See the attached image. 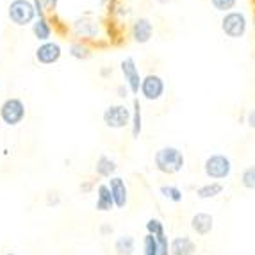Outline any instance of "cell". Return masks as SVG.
Listing matches in <instances>:
<instances>
[{"mask_svg":"<svg viewBox=\"0 0 255 255\" xmlns=\"http://www.w3.org/2000/svg\"><path fill=\"white\" fill-rule=\"evenodd\" d=\"M145 230L146 234L153 236V238H164L166 236V227L164 223H162V220H159V218H148L145 223Z\"/></svg>","mask_w":255,"mask_h":255,"instance_id":"23","label":"cell"},{"mask_svg":"<svg viewBox=\"0 0 255 255\" xmlns=\"http://www.w3.org/2000/svg\"><path fill=\"white\" fill-rule=\"evenodd\" d=\"M157 255H171L170 239H168V236H164V238H159V254Z\"/></svg>","mask_w":255,"mask_h":255,"instance_id":"29","label":"cell"},{"mask_svg":"<svg viewBox=\"0 0 255 255\" xmlns=\"http://www.w3.org/2000/svg\"><path fill=\"white\" fill-rule=\"evenodd\" d=\"M198 255H204V254H198Z\"/></svg>","mask_w":255,"mask_h":255,"instance_id":"38","label":"cell"},{"mask_svg":"<svg viewBox=\"0 0 255 255\" xmlns=\"http://www.w3.org/2000/svg\"><path fill=\"white\" fill-rule=\"evenodd\" d=\"M70 32H72L73 39L77 41H86V43H95L98 39H102L104 36V29H102V23L95 18L88 16H79L72 21V25H70Z\"/></svg>","mask_w":255,"mask_h":255,"instance_id":"2","label":"cell"},{"mask_svg":"<svg viewBox=\"0 0 255 255\" xmlns=\"http://www.w3.org/2000/svg\"><path fill=\"white\" fill-rule=\"evenodd\" d=\"M195 193L198 200H214V198H218L223 193V184L211 180V182L202 184L200 187H196Z\"/></svg>","mask_w":255,"mask_h":255,"instance_id":"21","label":"cell"},{"mask_svg":"<svg viewBox=\"0 0 255 255\" xmlns=\"http://www.w3.org/2000/svg\"><path fill=\"white\" fill-rule=\"evenodd\" d=\"M116 97H118L120 100H127V98L130 97V91H128V88L124 84V82L116 86Z\"/></svg>","mask_w":255,"mask_h":255,"instance_id":"31","label":"cell"},{"mask_svg":"<svg viewBox=\"0 0 255 255\" xmlns=\"http://www.w3.org/2000/svg\"><path fill=\"white\" fill-rule=\"evenodd\" d=\"M120 73L124 77V84L128 88L130 95L137 97L139 95V88H141V81H143V75L139 72V66H137L136 59L127 55L124 59L120 61Z\"/></svg>","mask_w":255,"mask_h":255,"instance_id":"9","label":"cell"},{"mask_svg":"<svg viewBox=\"0 0 255 255\" xmlns=\"http://www.w3.org/2000/svg\"><path fill=\"white\" fill-rule=\"evenodd\" d=\"M132 109L127 104H111L104 109L102 122L111 130H122V128L130 127Z\"/></svg>","mask_w":255,"mask_h":255,"instance_id":"6","label":"cell"},{"mask_svg":"<svg viewBox=\"0 0 255 255\" xmlns=\"http://www.w3.org/2000/svg\"><path fill=\"white\" fill-rule=\"evenodd\" d=\"M32 4H34V9H36V18L48 16V14L45 13V7L41 5V2H39V0H32Z\"/></svg>","mask_w":255,"mask_h":255,"instance_id":"33","label":"cell"},{"mask_svg":"<svg viewBox=\"0 0 255 255\" xmlns=\"http://www.w3.org/2000/svg\"><path fill=\"white\" fill-rule=\"evenodd\" d=\"M61 195L57 191H48L47 193V198H45V204H47V207L50 209H55V207H59L61 205Z\"/></svg>","mask_w":255,"mask_h":255,"instance_id":"27","label":"cell"},{"mask_svg":"<svg viewBox=\"0 0 255 255\" xmlns=\"http://www.w3.org/2000/svg\"><path fill=\"white\" fill-rule=\"evenodd\" d=\"M7 20L14 27H30L36 20L32 0H11L7 5Z\"/></svg>","mask_w":255,"mask_h":255,"instance_id":"4","label":"cell"},{"mask_svg":"<svg viewBox=\"0 0 255 255\" xmlns=\"http://www.w3.org/2000/svg\"><path fill=\"white\" fill-rule=\"evenodd\" d=\"M113 232H115V229H113L111 223H100V227H98V234L102 236V238H109Z\"/></svg>","mask_w":255,"mask_h":255,"instance_id":"32","label":"cell"},{"mask_svg":"<svg viewBox=\"0 0 255 255\" xmlns=\"http://www.w3.org/2000/svg\"><path fill=\"white\" fill-rule=\"evenodd\" d=\"M159 254V239L146 234L143 238V255H157Z\"/></svg>","mask_w":255,"mask_h":255,"instance_id":"25","label":"cell"},{"mask_svg":"<svg viewBox=\"0 0 255 255\" xmlns=\"http://www.w3.org/2000/svg\"><path fill=\"white\" fill-rule=\"evenodd\" d=\"M30 32H32V36H34L39 43L50 41L52 34H54V25H52L50 16L36 18L34 23L30 25Z\"/></svg>","mask_w":255,"mask_h":255,"instance_id":"16","label":"cell"},{"mask_svg":"<svg viewBox=\"0 0 255 255\" xmlns=\"http://www.w3.org/2000/svg\"><path fill=\"white\" fill-rule=\"evenodd\" d=\"M166 93V81L159 73H146L143 75L139 88V97L146 102H159Z\"/></svg>","mask_w":255,"mask_h":255,"instance_id":"8","label":"cell"},{"mask_svg":"<svg viewBox=\"0 0 255 255\" xmlns=\"http://www.w3.org/2000/svg\"><path fill=\"white\" fill-rule=\"evenodd\" d=\"M111 75H113V68H111V66H104V68H100V77H102V79H109Z\"/></svg>","mask_w":255,"mask_h":255,"instance_id":"35","label":"cell"},{"mask_svg":"<svg viewBox=\"0 0 255 255\" xmlns=\"http://www.w3.org/2000/svg\"><path fill=\"white\" fill-rule=\"evenodd\" d=\"M204 173L213 182L227 180L232 175V161L225 153H211L204 161Z\"/></svg>","mask_w":255,"mask_h":255,"instance_id":"3","label":"cell"},{"mask_svg":"<svg viewBox=\"0 0 255 255\" xmlns=\"http://www.w3.org/2000/svg\"><path fill=\"white\" fill-rule=\"evenodd\" d=\"M41 5L45 7V13L47 14H54L59 7V0H39Z\"/></svg>","mask_w":255,"mask_h":255,"instance_id":"28","label":"cell"},{"mask_svg":"<svg viewBox=\"0 0 255 255\" xmlns=\"http://www.w3.org/2000/svg\"><path fill=\"white\" fill-rule=\"evenodd\" d=\"M221 32L230 39H239L247 34L248 29V20L247 14L243 11H230V13L223 14L220 21Z\"/></svg>","mask_w":255,"mask_h":255,"instance_id":"7","label":"cell"},{"mask_svg":"<svg viewBox=\"0 0 255 255\" xmlns=\"http://www.w3.org/2000/svg\"><path fill=\"white\" fill-rule=\"evenodd\" d=\"M116 171H118V162L115 159L107 155V153L98 155L97 161H95V175H97L98 179L109 180L111 177H115Z\"/></svg>","mask_w":255,"mask_h":255,"instance_id":"15","label":"cell"},{"mask_svg":"<svg viewBox=\"0 0 255 255\" xmlns=\"http://www.w3.org/2000/svg\"><path fill=\"white\" fill-rule=\"evenodd\" d=\"M27 116L25 102L18 97H9L0 104V122L5 127H18Z\"/></svg>","mask_w":255,"mask_h":255,"instance_id":"5","label":"cell"},{"mask_svg":"<svg viewBox=\"0 0 255 255\" xmlns=\"http://www.w3.org/2000/svg\"><path fill=\"white\" fill-rule=\"evenodd\" d=\"M2 255H20V254H16V252H4Z\"/></svg>","mask_w":255,"mask_h":255,"instance_id":"37","label":"cell"},{"mask_svg":"<svg viewBox=\"0 0 255 255\" xmlns=\"http://www.w3.org/2000/svg\"><path fill=\"white\" fill-rule=\"evenodd\" d=\"M247 125L255 130V109H250L247 115Z\"/></svg>","mask_w":255,"mask_h":255,"instance_id":"34","label":"cell"},{"mask_svg":"<svg viewBox=\"0 0 255 255\" xmlns=\"http://www.w3.org/2000/svg\"><path fill=\"white\" fill-rule=\"evenodd\" d=\"M136 238L130 234H122L115 239V254L116 255H134L136 254Z\"/></svg>","mask_w":255,"mask_h":255,"instance_id":"20","label":"cell"},{"mask_svg":"<svg viewBox=\"0 0 255 255\" xmlns=\"http://www.w3.org/2000/svg\"><path fill=\"white\" fill-rule=\"evenodd\" d=\"M63 57V47H61L59 41H45L39 43L38 48L34 50V59L36 63H39L41 66H52V64H57Z\"/></svg>","mask_w":255,"mask_h":255,"instance_id":"10","label":"cell"},{"mask_svg":"<svg viewBox=\"0 0 255 255\" xmlns=\"http://www.w3.org/2000/svg\"><path fill=\"white\" fill-rule=\"evenodd\" d=\"M68 55L77 61H88V59H91V55H93V45H90V43H86V41L72 39L68 45Z\"/></svg>","mask_w":255,"mask_h":255,"instance_id":"19","label":"cell"},{"mask_svg":"<svg viewBox=\"0 0 255 255\" xmlns=\"http://www.w3.org/2000/svg\"><path fill=\"white\" fill-rule=\"evenodd\" d=\"M107 186H109L111 196H113V202H115L116 209H125L128 205V186L125 182L124 177L115 175L107 180Z\"/></svg>","mask_w":255,"mask_h":255,"instance_id":"12","label":"cell"},{"mask_svg":"<svg viewBox=\"0 0 255 255\" xmlns=\"http://www.w3.org/2000/svg\"><path fill=\"white\" fill-rule=\"evenodd\" d=\"M159 193L164 196L166 200L173 202V204H180L184 200V191L179 186H173V184H162L159 187Z\"/></svg>","mask_w":255,"mask_h":255,"instance_id":"22","label":"cell"},{"mask_svg":"<svg viewBox=\"0 0 255 255\" xmlns=\"http://www.w3.org/2000/svg\"><path fill=\"white\" fill-rule=\"evenodd\" d=\"M95 193H97V198H95V209H97L98 213H111L113 209H116L107 182L98 184L97 189H95Z\"/></svg>","mask_w":255,"mask_h":255,"instance_id":"17","label":"cell"},{"mask_svg":"<svg viewBox=\"0 0 255 255\" xmlns=\"http://www.w3.org/2000/svg\"><path fill=\"white\" fill-rule=\"evenodd\" d=\"M241 186L248 191H255V164L254 166H247L245 170L241 171Z\"/></svg>","mask_w":255,"mask_h":255,"instance_id":"24","label":"cell"},{"mask_svg":"<svg viewBox=\"0 0 255 255\" xmlns=\"http://www.w3.org/2000/svg\"><path fill=\"white\" fill-rule=\"evenodd\" d=\"M130 38L137 45H146L153 38V21L148 16H137L130 23Z\"/></svg>","mask_w":255,"mask_h":255,"instance_id":"11","label":"cell"},{"mask_svg":"<svg viewBox=\"0 0 255 255\" xmlns=\"http://www.w3.org/2000/svg\"><path fill=\"white\" fill-rule=\"evenodd\" d=\"M209 2H211V5H213L216 11H220V13H223V14L230 13V11L236 7V4H238V0H209Z\"/></svg>","mask_w":255,"mask_h":255,"instance_id":"26","label":"cell"},{"mask_svg":"<svg viewBox=\"0 0 255 255\" xmlns=\"http://www.w3.org/2000/svg\"><path fill=\"white\" fill-rule=\"evenodd\" d=\"M132 116H130V136L134 139H139L141 132H143V107H141L139 98L134 97L132 98Z\"/></svg>","mask_w":255,"mask_h":255,"instance_id":"18","label":"cell"},{"mask_svg":"<svg viewBox=\"0 0 255 255\" xmlns=\"http://www.w3.org/2000/svg\"><path fill=\"white\" fill-rule=\"evenodd\" d=\"M189 229H191L193 234L200 236V238H205L213 232L214 229V218L213 214L209 213H196L191 216L189 220Z\"/></svg>","mask_w":255,"mask_h":255,"instance_id":"13","label":"cell"},{"mask_svg":"<svg viewBox=\"0 0 255 255\" xmlns=\"http://www.w3.org/2000/svg\"><path fill=\"white\" fill-rule=\"evenodd\" d=\"M155 2H157L159 5H168L171 2V0H155Z\"/></svg>","mask_w":255,"mask_h":255,"instance_id":"36","label":"cell"},{"mask_svg":"<svg viewBox=\"0 0 255 255\" xmlns=\"http://www.w3.org/2000/svg\"><path fill=\"white\" fill-rule=\"evenodd\" d=\"M153 166L162 175H177L186 166V155L179 146L166 145L153 153Z\"/></svg>","mask_w":255,"mask_h":255,"instance_id":"1","label":"cell"},{"mask_svg":"<svg viewBox=\"0 0 255 255\" xmlns=\"http://www.w3.org/2000/svg\"><path fill=\"white\" fill-rule=\"evenodd\" d=\"M170 252L171 255H198V247L189 236H175L170 239Z\"/></svg>","mask_w":255,"mask_h":255,"instance_id":"14","label":"cell"},{"mask_svg":"<svg viewBox=\"0 0 255 255\" xmlns=\"http://www.w3.org/2000/svg\"><path fill=\"white\" fill-rule=\"evenodd\" d=\"M97 187H95V182L93 180H82L81 186H79V191L82 193V195H90V193H93Z\"/></svg>","mask_w":255,"mask_h":255,"instance_id":"30","label":"cell"}]
</instances>
